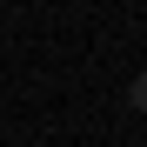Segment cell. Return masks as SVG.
<instances>
[{
    "label": "cell",
    "mask_w": 147,
    "mask_h": 147,
    "mask_svg": "<svg viewBox=\"0 0 147 147\" xmlns=\"http://www.w3.org/2000/svg\"><path fill=\"white\" fill-rule=\"evenodd\" d=\"M134 107L147 114V67H140V80H134Z\"/></svg>",
    "instance_id": "1"
}]
</instances>
